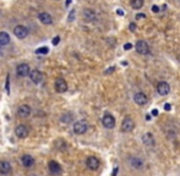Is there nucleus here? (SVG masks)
Returning a JSON list of instances; mask_svg holds the SVG:
<instances>
[{
    "mask_svg": "<svg viewBox=\"0 0 180 176\" xmlns=\"http://www.w3.org/2000/svg\"><path fill=\"white\" fill-rule=\"evenodd\" d=\"M72 130H74V132H75L76 134H83L85 132L88 130V124H87V121H85V120L76 121V122L74 124Z\"/></svg>",
    "mask_w": 180,
    "mask_h": 176,
    "instance_id": "obj_1",
    "label": "nucleus"
},
{
    "mask_svg": "<svg viewBox=\"0 0 180 176\" xmlns=\"http://www.w3.org/2000/svg\"><path fill=\"white\" fill-rule=\"evenodd\" d=\"M135 49L141 55H146L150 53V46H148L147 42H145V41H139L135 45Z\"/></svg>",
    "mask_w": 180,
    "mask_h": 176,
    "instance_id": "obj_2",
    "label": "nucleus"
},
{
    "mask_svg": "<svg viewBox=\"0 0 180 176\" xmlns=\"http://www.w3.org/2000/svg\"><path fill=\"white\" fill-rule=\"evenodd\" d=\"M54 88H55L56 92L64 93V92L68 90V83L64 78H56L55 82H54Z\"/></svg>",
    "mask_w": 180,
    "mask_h": 176,
    "instance_id": "obj_3",
    "label": "nucleus"
},
{
    "mask_svg": "<svg viewBox=\"0 0 180 176\" xmlns=\"http://www.w3.org/2000/svg\"><path fill=\"white\" fill-rule=\"evenodd\" d=\"M102 124L105 129H113L115 126V119L111 114H105L104 116L102 117Z\"/></svg>",
    "mask_w": 180,
    "mask_h": 176,
    "instance_id": "obj_4",
    "label": "nucleus"
},
{
    "mask_svg": "<svg viewBox=\"0 0 180 176\" xmlns=\"http://www.w3.org/2000/svg\"><path fill=\"white\" fill-rule=\"evenodd\" d=\"M135 127V124L131 117H125L124 121L121 122V131L123 132H131Z\"/></svg>",
    "mask_w": 180,
    "mask_h": 176,
    "instance_id": "obj_5",
    "label": "nucleus"
},
{
    "mask_svg": "<svg viewBox=\"0 0 180 176\" xmlns=\"http://www.w3.org/2000/svg\"><path fill=\"white\" fill-rule=\"evenodd\" d=\"M14 34L18 38V39H23V38H26L28 34V29L25 27V26H21V25H18V26H16L14 28Z\"/></svg>",
    "mask_w": 180,
    "mask_h": 176,
    "instance_id": "obj_6",
    "label": "nucleus"
},
{
    "mask_svg": "<svg viewBox=\"0 0 180 176\" xmlns=\"http://www.w3.org/2000/svg\"><path fill=\"white\" fill-rule=\"evenodd\" d=\"M86 165L91 170H97L99 168V165H100V163H99V159L96 158V157H88L86 159Z\"/></svg>",
    "mask_w": 180,
    "mask_h": 176,
    "instance_id": "obj_7",
    "label": "nucleus"
},
{
    "mask_svg": "<svg viewBox=\"0 0 180 176\" xmlns=\"http://www.w3.org/2000/svg\"><path fill=\"white\" fill-rule=\"evenodd\" d=\"M29 71H31V69H29L28 64H21L16 69V73H17L18 77H26V76H28Z\"/></svg>",
    "mask_w": 180,
    "mask_h": 176,
    "instance_id": "obj_8",
    "label": "nucleus"
},
{
    "mask_svg": "<svg viewBox=\"0 0 180 176\" xmlns=\"http://www.w3.org/2000/svg\"><path fill=\"white\" fill-rule=\"evenodd\" d=\"M28 76H29L31 81H32L33 83H41L42 81H43V73H42L41 71H38V70H32V71H29Z\"/></svg>",
    "mask_w": 180,
    "mask_h": 176,
    "instance_id": "obj_9",
    "label": "nucleus"
},
{
    "mask_svg": "<svg viewBox=\"0 0 180 176\" xmlns=\"http://www.w3.org/2000/svg\"><path fill=\"white\" fill-rule=\"evenodd\" d=\"M28 129L26 125H18L16 126L15 129V134L18 137V138H26L28 136Z\"/></svg>",
    "mask_w": 180,
    "mask_h": 176,
    "instance_id": "obj_10",
    "label": "nucleus"
},
{
    "mask_svg": "<svg viewBox=\"0 0 180 176\" xmlns=\"http://www.w3.org/2000/svg\"><path fill=\"white\" fill-rule=\"evenodd\" d=\"M157 92L161 94V95H167L169 92H170V86L164 82V81H162V82H159L158 85H157Z\"/></svg>",
    "mask_w": 180,
    "mask_h": 176,
    "instance_id": "obj_11",
    "label": "nucleus"
},
{
    "mask_svg": "<svg viewBox=\"0 0 180 176\" xmlns=\"http://www.w3.org/2000/svg\"><path fill=\"white\" fill-rule=\"evenodd\" d=\"M48 168H49V171L52 173V174H60L61 173V166H60V164L59 163H56L55 160H50L48 163Z\"/></svg>",
    "mask_w": 180,
    "mask_h": 176,
    "instance_id": "obj_12",
    "label": "nucleus"
},
{
    "mask_svg": "<svg viewBox=\"0 0 180 176\" xmlns=\"http://www.w3.org/2000/svg\"><path fill=\"white\" fill-rule=\"evenodd\" d=\"M17 114H18V116L21 117H28L31 115V108L26 105V104H23V105H21L18 109H17Z\"/></svg>",
    "mask_w": 180,
    "mask_h": 176,
    "instance_id": "obj_13",
    "label": "nucleus"
},
{
    "mask_svg": "<svg viewBox=\"0 0 180 176\" xmlns=\"http://www.w3.org/2000/svg\"><path fill=\"white\" fill-rule=\"evenodd\" d=\"M134 100H135L136 104H139V105H145L148 99H147V95H146L145 93L139 92V93H136V94L134 95Z\"/></svg>",
    "mask_w": 180,
    "mask_h": 176,
    "instance_id": "obj_14",
    "label": "nucleus"
},
{
    "mask_svg": "<svg viewBox=\"0 0 180 176\" xmlns=\"http://www.w3.org/2000/svg\"><path fill=\"white\" fill-rule=\"evenodd\" d=\"M21 163H22L23 166L31 168V166L34 165V158H33L32 155H29V154H25V155H22V158H21Z\"/></svg>",
    "mask_w": 180,
    "mask_h": 176,
    "instance_id": "obj_15",
    "label": "nucleus"
},
{
    "mask_svg": "<svg viewBox=\"0 0 180 176\" xmlns=\"http://www.w3.org/2000/svg\"><path fill=\"white\" fill-rule=\"evenodd\" d=\"M11 171V164L6 160L0 161V174L1 175H6Z\"/></svg>",
    "mask_w": 180,
    "mask_h": 176,
    "instance_id": "obj_16",
    "label": "nucleus"
},
{
    "mask_svg": "<svg viewBox=\"0 0 180 176\" xmlns=\"http://www.w3.org/2000/svg\"><path fill=\"white\" fill-rule=\"evenodd\" d=\"M38 18H39V21H41L43 25H52V22H53L52 16L48 14V12H41V14L38 15Z\"/></svg>",
    "mask_w": 180,
    "mask_h": 176,
    "instance_id": "obj_17",
    "label": "nucleus"
},
{
    "mask_svg": "<svg viewBox=\"0 0 180 176\" xmlns=\"http://www.w3.org/2000/svg\"><path fill=\"white\" fill-rule=\"evenodd\" d=\"M142 142H143L146 146H148V147L153 146V144H154V138H153L152 133H150V132L145 133V134L142 136Z\"/></svg>",
    "mask_w": 180,
    "mask_h": 176,
    "instance_id": "obj_18",
    "label": "nucleus"
},
{
    "mask_svg": "<svg viewBox=\"0 0 180 176\" xmlns=\"http://www.w3.org/2000/svg\"><path fill=\"white\" fill-rule=\"evenodd\" d=\"M83 18L86 21H95L96 20V12L91 9H86L83 11Z\"/></svg>",
    "mask_w": 180,
    "mask_h": 176,
    "instance_id": "obj_19",
    "label": "nucleus"
},
{
    "mask_svg": "<svg viewBox=\"0 0 180 176\" xmlns=\"http://www.w3.org/2000/svg\"><path fill=\"white\" fill-rule=\"evenodd\" d=\"M129 161H130V165L132 168H135V169H141L143 166V161L139 159V158H130Z\"/></svg>",
    "mask_w": 180,
    "mask_h": 176,
    "instance_id": "obj_20",
    "label": "nucleus"
},
{
    "mask_svg": "<svg viewBox=\"0 0 180 176\" xmlns=\"http://www.w3.org/2000/svg\"><path fill=\"white\" fill-rule=\"evenodd\" d=\"M10 43V36L6 32H0V45H6Z\"/></svg>",
    "mask_w": 180,
    "mask_h": 176,
    "instance_id": "obj_21",
    "label": "nucleus"
},
{
    "mask_svg": "<svg viewBox=\"0 0 180 176\" xmlns=\"http://www.w3.org/2000/svg\"><path fill=\"white\" fill-rule=\"evenodd\" d=\"M143 5V0H131V7L132 9H141Z\"/></svg>",
    "mask_w": 180,
    "mask_h": 176,
    "instance_id": "obj_22",
    "label": "nucleus"
},
{
    "mask_svg": "<svg viewBox=\"0 0 180 176\" xmlns=\"http://www.w3.org/2000/svg\"><path fill=\"white\" fill-rule=\"evenodd\" d=\"M48 51H49V49H48L47 46H42V48H38V49L36 50L37 54H48Z\"/></svg>",
    "mask_w": 180,
    "mask_h": 176,
    "instance_id": "obj_23",
    "label": "nucleus"
},
{
    "mask_svg": "<svg viewBox=\"0 0 180 176\" xmlns=\"http://www.w3.org/2000/svg\"><path fill=\"white\" fill-rule=\"evenodd\" d=\"M5 87H6V93L9 94V93H10V85H9V76L6 77V85H5Z\"/></svg>",
    "mask_w": 180,
    "mask_h": 176,
    "instance_id": "obj_24",
    "label": "nucleus"
},
{
    "mask_svg": "<svg viewBox=\"0 0 180 176\" xmlns=\"http://www.w3.org/2000/svg\"><path fill=\"white\" fill-rule=\"evenodd\" d=\"M129 28H130L131 32H135L137 27H136V25H135V23H130V25H129Z\"/></svg>",
    "mask_w": 180,
    "mask_h": 176,
    "instance_id": "obj_25",
    "label": "nucleus"
},
{
    "mask_svg": "<svg viewBox=\"0 0 180 176\" xmlns=\"http://www.w3.org/2000/svg\"><path fill=\"white\" fill-rule=\"evenodd\" d=\"M74 18H75V10H71L69 15V21H74Z\"/></svg>",
    "mask_w": 180,
    "mask_h": 176,
    "instance_id": "obj_26",
    "label": "nucleus"
},
{
    "mask_svg": "<svg viewBox=\"0 0 180 176\" xmlns=\"http://www.w3.org/2000/svg\"><path fill=\"white\" fill-rule=\"evenodd\" d=\"M151 10H152V12H154V14H157V12L159 11V7H158L157 5H153L152 9H151Z\"/></svg>",
    "mask_w": 180,
    "mask_h": 176,
    "instance_id": "obj_27",
    "label": "nucleus"
},
{
    "mask_svg": "<svg viewBox=\"0 0 180 176\" xmlns=\"http://www.w3.org/2000/svg\"><path fill=\"white\" fill-rule=\"evenodd\" d=\"M131 48H132V44H131V43H126V44L124 45V49H125V50H130Z\"/></svg>",
    "mask_w": 180,
    "mask_h": 176,
    "instance_id": "obj_28",
    "label": "nucleus"
},
{
    "mask_svg": "<svg viewBox=\"0 0 180 176\" xmlns=\"http://www.w3.org/2000/svg\"><path fill=\"white\" fill-rule=\"evenodd\" d=\"M59 42H60V37H58V36H56L55 38L53 39V44H54V45H58Z\"/></svg>",
    "mask_w": 180,
    "mask_h": 176,
    "instance_id": "obj_29",
    "label": "nucleus"
},
{
    "mask_svg": "<svg viewBox=\"0 0 180 176\" xmlns=\"http://www.w3.org/2000/svg\"><path fill=\"white\" fill-rule=\"evenodd\" d=\"M146 17V15L145 14H137L136 15V20H141V18H145Z\"/></svg>",
    "mask_w": 180,
    "mask_h": 176,
    "instance_id": "obj_30",
    "label": "nucleus"
},
{
    "mask_svg": "<svg viewBox=\"0 0 180 176\" xmlns=\"http://www.w3.org/2000/svg\"><path fill=\"white\" fill-rule=\"evenodd\" d=\"M114 70H115V67H109V70H107V71H105V75H108V73H111L113 71H114Z\"/></svg>",
    "mask_w": 180,
    "mask_h": 176,
    "instance_id": "obj_31",
    "label": "nucleus"
},
{
    "mask_svg": "<svg viewBox=\"0 0 180 176\" xmlns=\"http://www.w3.org/2000/svg\"><path fill=\"white\" fill-rule=\"evenodd\" d=\"M116 12H118V15H120V16H123V15H124V11H123L121 9H118V10H116Z\"/></svg>",
    "mask_w": 180,
    "mask_h": 176,
    "instance_id": "obj_32",
    "label": "nucleus"
},
{
    "mask_svg": "<svg viewBox=\"0 0 180 176\" xmlns=\"http://www.w3.org/2000/svg\"><path fill=\"white\" fill-rule=\"evenodd\" d=\"M164 109H166V110H170V104H166Z\"/></svg>",
    "mask_w": 180,
    "mask_h": 176,
    "instance_id": "obj_33",
    "label": "nucleus"
},
{
    "mask_svg": "<svg viewBox=\"0 0 180 176\" xmlns=\"http://www.w3.org/2000/svg\"><path fill=\"white\" fill-rule=\"evenodd\" d=\"M152 114H153V115H158V111H157V110H153Z\"/></svg>",
    "mask_w": 180,
    "mask_h": 176,
    "instance_id": "obj_34",
    "label": "nucleus"
},
{
    "mask_svg": "<svg viewBox=\"0 0 180 176\" xmlns=\"http://www.w3.org/2000/svg\"><path fill=\"white\" fill-rule=\"evenodd\" d=\"M70 4H71V0H66V6H69Z\"/></svg>",
    "mask_w": 180,
    "mask_h": 176,
    "instance_id": "obj_35",
    "label": "nucleus"
}]
</instances>
